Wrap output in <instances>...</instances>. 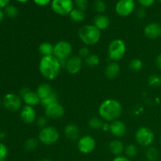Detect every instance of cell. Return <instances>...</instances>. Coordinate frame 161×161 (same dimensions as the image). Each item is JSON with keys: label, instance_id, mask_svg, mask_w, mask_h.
<instances>
[{"label": "cell", "instance_id": "cell-1", "mask_svg": "<svg viewBox=\"0 0 161 161\" xmlns=\"http://www.w3.org/2000/svg\"><path fill=\"white\" fill-rule=\"evenodd\" d=\"M59 60L53 55L43 56L40 59L39 69L41 75L48 80H53L59 75L61 69Z\"/></svg>", "mask_w": 161, "mask_h": 161}, {"label": "cell", "instance_id": "cell-2", "mask_svg": "<svg viewBox=\"0 0 161 161\" xmlns=\"http://www.w3.org/2000/svg\"><path fill=\"white\" fill-rule=\"evenodd\" d=\"M98 113L102 119L113 122L121 116L122 105L116 99H107L100 105Z\"/></svg>", "mask_w": 161, "mask_h": 161}, {"label": "cell", "instance_id": "cell-3", "mask_svg": "<svg viewBox=\"0 0 161 161\" xmlns=\"http://www.w3.org/2000/svg\"><path fill=\"white\" fill-rule=\"evenodd\" d=\"M78 36L83 43L87 46H93L100 40L101 31L94 25H83L79 29Z\"/></svg>", "mask_w": 161, "mask_h": 161}, {"label": "cell", "instance_id": "cell-4", "mask_svg": "<svg viewBox=\"0 0 161 161\" xmlns=\"http://www.w3.org/2000/svg\"><path fill=\"white\" fill-rule=\"evenodd\" d=\"M72 53V47L70 42L68 41H59L54 45L53 56L59 60L62 66H65L66 61L70 58Z\"/></svg>", "mask_w": 161, "mask_h": 161}, {"label": "cell", "instance_id": "cell-5", "mask_svg": "<svg viewBox=\"0 0 161 161\" xmlns=\"http://www.w3.org/2000/svg\"><path fill=\"white\" fill-rule=\"evenodd\" d=\"M126 53V44L122 39H116L110 42L108 48V55L112 61L122 59Z\"/></svg>", "mask_w": 161, "mask_h": 161}, {"label": "cell", "instance_id": "cell-6", "mask_svg": "<svg viewBox=\"0 0 161 161\" xmlns=\"http://www.w3.org/2000/svg\"><path fill=\"white\" fill-rule=\"evenodd\" d=\"M60 138L59 131L52 126H47L41 129L39 134V140L46 146H52L58 141Z\"/></svg>", "mask_w": 161, "mask_h": 161}, {"label": "cell", "instance_id": "cell-7", "mask_svg": "<svg viewBox=\"0 0 161 161\" xmlns=\"http://www.w3.org/2000/svg\"><path fill=\"white\" fill-rule=\"evenodd\" d=\"M50 7L58 15L67 16L74 9V2L73 0H52Z\"/></svg>", "mask_w": 161, "mask_h": 161}, {"label": "cell", "instance_id": "cell-8", "mask_svg": "<svg viewBox=\"0 0 161 161\" xmlns=\"http://www.w3.org/2000/svg\"><path fill=\"white\" fill-rule=\"evenodd\" d=\"M135 141L139 146L147 147L154 141L155 135L151 129L146 127H139L135 132Z\"/></svg>", "mask_w": 161, "mask_h": 161}, {"label": "cell", "instance_id": "cell-9", "mask_svg": "<svg viewBox=\"0 0 161 161\" xmlns=\"http://www.w3.org/2000/svg\"><path fill=\"white\" fill-rule=\"evenodd\" d=\"M3 105L11 113L17 112L22 106V99L20 96L13 93L6 94L3 98Z\"/></svg>", "mask_w": 161, "mask_h": 161}, {"label": "cell", "instance_id": "cell-10", "mask_svg": "<svg viewBox=\"0 0 161 161\" xmlns=\"http://www.w3.org/2000/svg\"><path fill=\"white\" fill-rule=\"evenodd\" d=\"M135 9V0H119L115 6V10L121 17H127Z\"/></svg>", "mask_w": 161, "mask_h": 161}, {"label": "cell", "instance_id": "cell-11", "mask_svg": "<svg viewBox=\"0 0 161 161\" xmlns=\"http://www.w3.org/2000/svg\"><path fill=\"white\" fill-rule=\"evenodd\" d=\"M96 142L91 135H84L80 138L77 143L79 151L83 154H89L94 150Z\"/></svg>", "mask_w": 161, "mask_h": 161}, {"label": "cell", "instance_id": "cell-12", "mask_svg": "<svg viewBox=\"0 0 161 161\" xmlns=\"http://www.w3.org/2000/svg\"><path fill=\"white\" fill-rule=\"evenodd\" d=\"M20 95L27 105L35 106L39 105L41 102V99L39 98L36 91H31L28 87H24L23 89L20 90Z\"/></svg>", "mask_w": 161, "mask_h": 161}, {"label": "cell", "instance_id": "cell-13", "mask_svg": "<svg viewBox=\"0 0 161 161\" xmlns=\"http://www.w3.org/2000/svg\"><path fill=\"white\" fill-rule=\"evenodd\" d=\"M82 65H83L82 58L77 55V56H71L66 61L64 68L69 74L75 75L81 71Z\"/></svg>", "mask_w": 161, "mask_h": 161}, {"label": "cell", "instance_id": "cell-14", "mask_svg": "<svg viewBox=\"0 0 161 161\" xmlns=\"http://www.w3.org/2000/svg\"><path fill=\"white\" fill-rule=\"evenodd\" d=\"M45 113L47 118L52 119H58L64 116V109L61 104L58 102H55V103L46 107Z\"/></svg>", "mask_w": 161, "mask_h": 161}, {"label": "cell", "instance_id": "cell-15", "mask_svg": "<svg viewBox=\"0 0 161 161\" xmlns=\"http://www.w3.org/2000/svg\"><path fill=\"white\" fill-rule=\"evenodd\" d=\"M144 34L148 39H158L161 36V25L155 22L148 24L144 28Z\"/></svg>", "mask_w": 161, "mask_h": 161}, {"label": "cell", "instance_id": "cell-16", "mask_svg": "<svg viewBox=\"0 0 161 161\" xmlns=\"http://www.w3.org/2000/svg\"><path fill=\"white\" fill-rule=\"evenodd\" d=\"M20 117L25 124H32L36 119V113L33 106L25 105L22 108L20 113Z\"/></svg>", "mask_w": 161, "mask_h": 161}, {"label": "cell", "instance_id": "cell-17", "mask_svg": "<svg viewBox=\"0 0 161 161\" xmlns=\"http://www.w3.org/2000/svg\"><path fill=\"white\" fill-rule=\"evenodd\" d=\"M109 131L111 132L113 136L116 137V138H121L126 134L127 127L124 122L116 119V120L113 121L112 124H110Z\"/></svg>", "mask_w": 161, "mask_h": 161}, {"label": "cell", "instance_id": "cell-18", "mask_svg": "<svg viewBox=\"0 0 161 161\" xmlns=\"http://www.w3.org/2000/svg\"><path fill=\"white\" fill-rule=\"evenodd\" d=\"M64 133L66 138L71 141H76L80 139V130L75 124H67L64 129Z\"/></svg>", "mask_w": 161, "mask_h": 161}, {"label": "cell", "instance_id": "cell-19", "mask_svg": "<svg viewBox=\"0 0 161 161\" xmlns=\"http://www.w3.org/2000/svg\"><path fill=\"white\" fill-rule=\"evenodd\" d=\"M120 71V66L116 61H112L108 63L105 69V75L108 79H115L119 75Z\"/></svg>", "mask_w": 161, "mask_h": 161}, {"label": "cell", "instance_id": "cell-20", "mask_svg": "<svg viewBox=\"0 0 161 161\" xmlns=\"http://www.w3.org/2000/svg\"><path fill=\"white\" fill-rule=\"evenodd\" d=\"M110 25V20L106 15L104 14H98L96 15L94 18V25L99 29L100 31L102 30H105L108 28Z\"/></svg>", "mask_w": 161, "mask_h": 161}, {"label": "cell", "instance_id": "cell-21", "mask_svg": "<svg viewBox=\"0 0 161 161\" xmlns=\"http://www.w3.org/2000/svg\"><path fill=\"white\" fill-rule=\"evenodd\" d=\"M109 150L113 155L116 156V157L121 156V154L124 151V143L119 139L113 140L109 143Z\"/></svg>", "mask_w": 161, "mask_h": 161}, {"label": "cell", "instance_id": "cell-22", "mask_svg": "<svg viewBox=\"0 0 161 161\" xmlns=\"http://www.w3.org/2000/svg\"><path fill=\"white\" fill-rule=\"evenodd\" d=\"M52 92H53V90H52L51 86L49 83H42L36 89V93H37L41 100L50 95Z\"/></svg>", "mask_w": 161, "mask_h": 161}, {"label": "cell", "instance_id": "cell-23", "mask_svg": "<svg viewBox=\"0 0 161 161\" xmlns=\"http://www.w3.org/2000/svg\"><path fill=\"white\" fill-rule=\"evenodd\" d=\"M53 48L54 46L52 45L50 42H43L39 45V51L42 57L50 56V55H53Z\"/></svg>", "mask_w": 161, "mask_h": 161}, {"label": "cell", "instance_id": "cell-24", "mask_svg": "<svg viewBox=\"0 0 161 161\" xmlns=\"http://www.w3.org/2000/svg\"><path fill=\"white\" fill-rule=\"evenodd\" d=\"M71 20H73L74 22H82L85 19L84 11H82L77 8H74L72 12L69 14Z\"/></svg>", "mask_w": 161, "mask_h": 161}, {"label": "cell", "instance_id": "cell-25", "mask_svg": "<svg viewBox=\"0 0 161 161\" xmlns=\"http://www.w3.org/2000/svg\"><path fill=\"white\" fill-rule=\"evenodd\" d=\"M99 63H100V58L97 54H90L87 58H85V64L89 67H96L98 65Z\"/></svg>", "mask_w": 161, "mask_h": 161}, {"label": "cell", "instance_id": "cell-26", "mask_svg": "<svg viewBox=\"0 0 161 161\" xmlns=\"http://www.w3.org/2000/svg\"><path fill=\"white\" fill-rule=\"evenodd\" d=\"M4 13L8 17L12 19L16 18L19 14L18 9H17L15 6H14V5H8V6L5 8Z\"/></svg>", "mask_w": 161, "mask_h": 161}, {"label": "cell", "instance_id": "cell-27", "mask_svg": "<svg viewBox=\"0 0 161 161\" xmlns=\"http://www.w3.org/2000/svg\"><path fill=\"white\" fill-rule=\"evenodd\" d=\"M55 102H58V96H57L56 93H54L53 91L50 95H48L47 97H45V98L42 99L40 103L42 104V106H44L46 108V107H47L48 105H51V104L53 103H55Z\"/></svg>", "mask_w": 161, "mask_h": 161}, {"label": "cell", "instance_id": "cell-28", "mask_svg": "<svg viewBox=\"0 0 161 161\" xmlns=\"http://www.w3.org/2000/svg\"><path fill=\"white\" fill-rule=\"evenodd\" d=\"M39 145V141L35 138H29L25 142V148L27 151H34Z\"/></svg>", "mask_w": 161, "mask_h": 161}, {"label": "cell", "instance_id": "cell-29", "mask_svg": "<svg viewBox=\"0 0 161 161\" xmlns=\"http://www.w3.org/2000/svg\"><path fill=\"white\" fill-rule=\"evenodd\" d=\"M159 151L154 147H150L146 151V157L149 161H157L159 159Z\"/></svg>", "mask_w": 161, "mask_h": 161}, {"label": "cell", "instance_id": "cell-30", "mask_svg": "<svg viewBox=\"0 0 161 161\" xmlns=\"http://www.w3.org/2000/svg\"><path fill=\"white\" fill-rule=\"evenodd\" d=\"M94 8L96 12L98 13L99 14H102L106 10V3L104 0H94Z\"/></svg>", "mask_w": 161, "mask_h": 161}, {"label": "cell", "instance_id": "cell-31", "mask_svg": "<svg viewBox=\"0 0 161 161\" xmlns=\"http://www.w3.org/2000/svg\"><path fill=\"white\" fill-rule=\"evenodd\" d=\"M142 61L140 59H133L129 63V69L134 72H139L142 69Z\"/></svg>", "mask_w": 161, "mask_h": 161}, {"label": "cell", "instance_id": "cell-32", "mask_svg": "<svg viewBox=\"0 0 161 161\" xmlns=\"http://www.w3.org/2000/svg\"><path fill=\"white\" fill-rule=\"evenodd\" d=\"M125 154L127 158H133L138 154V147L134 144H130L126 147Z\"/></svg>", "mask_w": 161, "mask_h": 161}, {"label": "cell", "instance_id": "cell-33", "mask_svg": "<svg viewBox=\"0 0 161 161\" xmlns=\"http://www.w3.org/2000/svg\"><path fill=\"white\" fill-rule=\"evenodd\" d=\"M89 127H91V129H100L102 128L103 127V123H102V119H100L99 117H93L91 118V119L89 120Z\"/></svg>", "mask_w": 161, "mask_h": 161}, {"label": "cell", "instance_id": "cell-34", "mask_svg": "<svg viewBox=\"0 0 161 161\" xmlns=\"http://www.w3.org/2000/svg\"><path fill=\"white\" fill-rule=\"evenodd\" d=\"M149 84L154 87H158L161 85V77H159L157 75H151L149 77Z\"/></svg>", "mask_w": 161, "mask_h": 161}, {"label": "cell", "instance_id": "cell-35", "mask_svg": "<svg viewBox=\"0 0 161 161\" xmlns=\"http://www.w3.org/2000/svg\"><path fill=\"white\" fill-rule=\"evenodd\" d=\"M74 4L75 5L77 9L82 11H85L88 6V0H75Z\"/></svg>", "mask_w": 161, "mask_h": 161}, {"label": "cell", "instance_id": "cell-36", "mask_svg": "<svg viewBox=\"0 0 161 161\" xmlns=\"http://www.w3.org/2000/svg\"><path fill=\"white\" fill-rule=\"evenodd\" d=\"M8 155V149L3 143H0V161L6 160Z\"/></svg>", "mask_w": 161, "mask_h": 161}, {"label": "cell", "instance_id": "cell-37", "mask_svg": "<svg viewBox=\"0 0 161 161\" xmlns=\"http://www.w3.org/2000/svg\"><path fill=\"white\" fill-rule=\"evenodd\" d=\"M47 123H48L47 117H45V116H39V117L36 119V125H37L38 127H41V129L47 127Z\"/></svg>", "mask_w": 161, "mask_h": 161}, {"label": "cell", "instance_id": "cell-38", "mask_svg": "<svg viewBox=\"0 0 161 161\" xmlns=\"http://www.w3.org/2000/svg\"><path fill=\"white\" fill-rule=\"evenodd\" d=\"M89 55H90V52L87 47H81V48L79 50L78 56L80 57V58H81L82 59H83V58H84L85 59V58H87Z\"/></svg>", "mask_w": 161, "mask_h": 161}, {"label": "cell", "instance_id": "cell-39", "mask_svg": "<svg viewBox=\"0 0 161 161\" xmlns=\"http://www.w3.org/2000/svg\"><path fill=\"white\" fill-rule=\"evenodd\" d=\"M155 2L156 0H138V3L143 8L150 7L155 3Z\"/></svg>", "mask_w": 161, "mask_h": 161}, {"label": "cell", "instance_id": "cell-40", "mask_svg": "<svg viewBox=\"0 0 161 161\" xmlns=\"http://www.w3.org/2000/svg\"><path fill=\"white\" fill-rule=\"evenodd\" d=\"M33 2L39 6H46L51 3L52 0H33Z\"/></svg>", "mask_w": 161, "mask_h": 161}, {"label": "cell", "instance_id": "cell-41", "mask_svg": "<svg viewBox=\"0 0 161 161\" xmlns=\"http://www.w3.org/2000/svg\"><path fill=\"white\" fill-rule=\"evenodd\" d=\"M136 14H137V17H138L139 19L144 18L146 15V9L143 7L138 8V10H137V12H136Z\"/></svg>", "mask_w": 161, "mask_h": 161}, {"label": "cell", "instance_id": "cell-42", "mask_svg": "<svg viewBox=\"0 0 161 161\" xmlns=\"http://www.w3.org/2000/svg\"><path fill=\"white\" fill-rule=\"evenodd\" d=\"M113 161H130L129 158L127 157H124V156H118L113 159Z\"/></svg>", "mask_w": 161, "mask_h": 161}, {"label": "cell", "instance_id": "cell-43", "mask_svg": "<svg viewBox=\"0 0 161 161\" xmlns=\"http://www.w3.org/2000/svg\"><path fill=\"white\" fill-rule=\"evenodd\" d=\"M156 65L158 68L159 70L161 71V53H160L156 58Z\"/></svg>", "mask_w": 161, "mask_h": 161}, {"label": "cell", "instance_id": "cell-44", "mask_svg": "<svg viewBox=\"0 0 161 161\" xmlns=\"http://www.w3.org/2000/svg\"><path fill=\"white\" fill-rule=\"evenodd\" d=\"M10 0H0V9L2 8H6L8 5H9Z\"/></svg>", "mask_w": 161, "mask_h": 161}, {"label": "cell", "instance_id": "cell-45", "mask_svg": "<svg viewBox=\"0 0 161 161\" xmlns=\"http://www.w3.org/2000/svg\"><path fill=\"white\" fill-rule=\"evenodd\" d=\"M4 16H5V13L3 12L1 9H0V22H1L3 19H4Z\"/></svg>", "mask_w": 161, "mask_h": 161}, {"label": "cell", "instance_id": "cell-46", "mask_svg": "<svg viewBox=\"0 0 161 161\" xmlns=\"http://www.w3.org/2000/svg\"><path fill=\"white\" fill-rule=\"evenodd\" d=\"M17 1L18 2V3H27V2L29 1V0H17Z\"/></svg>", "mask_w": 161, "mask_h": 161}, {"label": "cell", "instance_id": "cell-47", "mask_svg": "<svg viewBox=\"0 0 161 161\" xmlns=\"http://www.w3.org/2000/svg\"><path fill=\"white\" fill-rule=\"evenodd\" d=\"M39 161H51V160H49V159H42V160H39Z\"/></svg>", "mask_w": 161, "mask_h": 161}, {"label": "cell", "instance_id": "cell-48", "mask_svg": "<svg viewBox=\"0 0 161 161\" xmlns=\"http://www.w3.org/2000/svg\"><path fill=\"white\" fill-rule=\"evenodd\" d=\"M2 105H3V100H1V99H0V107H1Z\"/></svg>", "mask_w": 161, "mask_h": 161}, {"label": "cell", "instance_id": "cell-49", "mask_svg": "<svg viewBox=\"0 0 161 161\" xmlns=\"http://www.w3.org/2000/svg\"><path fill=\"white\" fill-rule=\"evenodd\" d=\"M158 1H159V2H160V3H161V0H158Z\"/></svg>", "mask_w": 161, "mask_h": 161}, {"label": "cell", "instance_id": "cell-50", "mask_svg": "<svg viewBox=\"0 0 161 161\" xmlns=\"http://www.w3.org/2000/svg\"><path fill=\"white\" fill-rule=\"evenodd\" d=\"M160 142H161V135H160Z\"/></svg>", "mask_w": 161, "mask_h": 161}, {"label": "cell", "instance_id": "cell-51", "mask_svg": "<svg viewBox=\"0 0 161 161\" xmlns=\"http://www.w3.org/2000/svg\"><path fill=\"white\" fill-rule=\"evenodd\" d=\"M3 161H6V160H3Z\"/></svg>", "mask_w": 161, "mask_h": 161}]
</instances>
